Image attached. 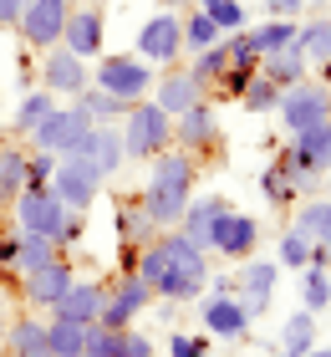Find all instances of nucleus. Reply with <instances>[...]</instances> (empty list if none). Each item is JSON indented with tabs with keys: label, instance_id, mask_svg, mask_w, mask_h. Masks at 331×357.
Wrapping results in <instances>:
<instances>
[{
	"label": "nucleus",
	"instance_id": "obj_1",
	"mask_svg": "<svg viewBox=\"0 0 331 357\" xmlns=\"http://www.w3.org/2000/svg\"><path fill=\"white\" fill-rule=\"evenodd\" d=\"M199 189V158L184 149H163L148 158V184L138 189V204L158 220V230H174Z\"/></svg>",
	"mask_w": 331,
	"mask_h": 357
},
{
	"label": "nucleus",
	"instance_id": "obj_2",
	"mask_svg": "<svg viewBox=\"0 0 331 357\" xmlns=\"http://www.w3.org/2000/svg\"><path fill=\"white\" fill-rule=\"evenodd\" d=\"M209 255L189 245L178 230H163L158 235V275H153V296L169 301V306H189L209 291Z\"/></svg>",
	"mask_w": 331,
	"mask_h": 357
},
{
	"label": "nucleus",
	"instance_id": "obj_3",
	"mask_svg": "<svg viewBox=\"0 0 331 357\" xmlns=\"http://www.w3.org/2000/svg\"><path fill=\"white\" fill-rule=\"evenodd\" d=\"M153 82H158V67L153 61H143L138 52H102L92 67V87L112 92L118 102H143V97H153Z\"/></svg>",
	"mask_w": 331,
	"mask_h": 357
},
{
	"label": "nucleus",
	"instance_id": "obj_4",
	"mask_svg": "<svg viewBox=\"0 0 331 357\" xmlns=\"http://www.w3.org/2000/svg\"><path fill=\"white\" fill-rule=\"evenodd\" d=\"M92 118H87V107L72 102V107H52L46 118L26 133L31 149H46V153H56V158H72V153H87V143H92Z\"/></svg>",
	"mask_w": 331,
	"mask_h": 357
},
{
	"label": "nucleus",
	"instance_id": "obj_5",
	"mask_svg": "<svg viewBox=\"0 0 331 357\" xmlns=\"http://www.w3.org/2000/svg\"><path fill=\"white\" fill-rule=\"evenodd\" d=\"M123 149H128V158H153V153H163V149H174V112H163L153 97H143V102H132L128 112H123Z\"/></svg>",
	"mask_w": 331,
	"mask_h": 357
},
{
	"label": "nucleus",
	"instance_id": "obj_6",
	"mask_svg": "<svg viewBox=\"0 0 331 357\" xmlns=\"http://www.w3.org/2000/svg\"><path fill=\"white\" fill-rule=\"evenodd\" d=\"M280 128H286V138L306 133V128H316L331 118V87L321 77H301L295 87H280Z\"/></svg>",
	"mask_w": 331,
	"mask_h": 357
},
{
	"label": "nucleus",
	"instance_id": "obj_7",
	"mask_svg": "<svg viewBox=\"0 0 331 357\" xmlns=\"http://www.w3.org/2000/svg\"><path fill=\"white\" fill-rule=\"evenodd\" d=\"M143 61L153 67H178L184 61V10H158L138 26V46H132Z\"/></svg>",
	"mask_w": 331,
	"mask_h": 357
},
{
	"label": "nucleus",
	"instance_id": "obj_8",
	"mask_svg": "<svg viewBox=\"0 0 331 357\" xmlns=\"http://www.w3.org/2000/svg\"><path fill=\"white\" fill-rule=\"evenodd\" d=\"M52 189L66 209H77V215H87L97 204V194L107 189V178L97 174V164L87 153H72V158H56V174H52Z\"/></svg>",
	"mask_w": 331,
	"mask_h": 357
},
{
	"label": "nucleus",
	"instance_id": "obj_9",
	"mask_svg": "<svg viewBox=\"0 0 331 357\" xmlns=\"http://www.w3.org/2000/svg\"><path fill=\"white\" fill-rule=\"evenodd\" d=\"M15 230H26V235H61V225H66V209L61 199H56V189L52 184H26L21 194H15Z\"/></svg>",
	"mask_w": 331,
	"mask_h": 357
},
{
	"label": "nucleus",
	"instance_id": "obj_10",
	"mask_svg": "<svg viewBox=\"0 0 331 357\" xmlns=\"http://www.w3.org/2000/svg\"><path fill=\"white\" fill-rule=\"evenodd\" d=\"M72 10H77V0H26L15 31H21V41L41 56V52H52V46H61V31L72 21Z\"/></svg>",
	"mask_w": 331,
	"mask_h": 357
},
{
	"label": "nucleus",
	"instance_id": "obj_11",
	"mask_svg": "<svg viewBox=\"0 0 331 357\" xmlns=\"http://www.w3.org/2000/svg\"><path fill=\"white\" fill-rule=\"evenodd\" d=\"M153 286L143 281L138 271H118V281H107V306H102V327H132L148 306H153Z\"/></svg>",
	"mask_w": 331,
	"mask_h": 357
},
{
	"label": "nucleus",
	"instance_id": "obj_12",
	"mask_svg": "<svg viewBox=\"0 0 331 357\" xmlns=\"http://www.w3.org/2000/svg\"><path fill=\"white\" fill-rule=\"evenodd\" d=\"M199 321H204V332L220 337V342H245V337H250V327H255L250 306H245L235 291H229V296H214V291H204V296H199Z\"/></svg>",
	"mask_w": 331,
	"mask_h": 357
},
{
	"label": "nucleus",
	"instance_id": "obj_13",
	"mask_svg": "<svg viewBox=\"0 0 331 357\" xmlns=\"http://www.w3.org/2000/svg\"><path fill=\"white\" fill-rule=\"evenodd\" d=\"M41 87L52 97H82L92 87V67L82 61L72 46H52V52H41Z\"/></svg>",
	"mask_w": 331,
	"mask_h": 357
},
{
	"label": "nucleus",
	"instance_id": "obj_14",
	"mask_svg": "<svg viewBox=\"0 0 331 357\" xmlns=\"http://www.w3.org/2000/svg\"><path fill=\"white\" fill-rule=\"evenodd\" d=\"M255 245H260V220L229 204L224 215H220V225H214L209 255H224V261H235V266H240V261H250V255H255Z\"/></svg>",
	"mask_w": 331,
	"mask_h": 357
},
{
	"label": "nucleus",
	"instance_id": "obj_15",
	"mask_svg": "<svg viewBox=\"0 0 331 357\" xmlns=\"http://www.w3.org/2000/svg\"><path fill=\"white\" fill-rule=\"evenodd\" d=\"M220 138H224V128H220V112H214V102L204 97V102H194L184 107L174 118V149H184V153H209V149H220Z\"/></svg>",
	"mask_w": 331,
	"mask_h": 357
},
{
	"label": "nucleus",
	"instance_id": "obj_16",
	"mask_svg": "<svg viewBox=\"0 0 331 357\" xmlns=\"http://www.w3.org/2000/svg\"><path fill=\"white\" fill-rule=\"evenodd\" d=\"M77 281V271H72V255H56L52 266H41V271H31L21 275V296L31 312H52V306L66 296V286Z\"/></svg>",
	"mask_w": 331,
	"mask_h": 357
},
{
	"label": "nucleus",
	"instance_id": "obj_17",
	"mask_svg": "<svg viewBox=\"0 0 331 357\" xmlns=\"http://www.w3.org/2000/svg\"><path fill=\"white\" fill-rule=\"evenodd\" d=\"M275 286H280V261H240V271H235V296L250 306V317L270 312Z\"/></svg>",
	"mask_w": 331,
	"mask_h": 357
},
{
	"label": "nucleus",
	"instance_id": "obj_18",
	"mask_svg": "<svg viewBox=\"0 0 331 357\" xmlns=\"http://www.w3.org/2000/svg\"><path fill=\"white\" fill-rule=\"evenodd\" d=\"M61 46H72L82 61L102 56V46H107V15H102V6H77L72 21H66V31H61Z\"/></svg>",
	"mask_w": 331,
	"mask_h": 357
},
{
	"label": "nucleus",
	"instance_id": "obj_19",
	"mask_svg": "<svg viewBox=\"0 0 331 357\" xmlns=\"http://www.w3.org/2000/svg\"><path fill=\"white\" fill-rule=\"evenodd\" d=\"M209 97V87L194 77V67H158V82H153V102L163 107V112H184V107H194V102H204Z\"/></svg>",
	"mask_w": 331,
	"mask_h": 357
},
{
	"label": "nucleus",
	"instance_id": "obj_20",
	"mask_svg": "<svg viewBox=\"0 0 331 357\" xmlns=\"http://www.w3.org/2000/svg\"><path fill=\"white\" fill-rule=\"evenodd\" d=\"M224 209H229V199H224V194H194V199H189V209H184V220H178L174 230L184 235L189 245H199V250L209 255L214 225H220V215H224Z\"/></svg>",
	"mask_w": 331,
	"mask_h": 357
},
{
	"label": "nucleus",
	"instance_id": "obj_21",
	"mask_svg": "<svg viewBox=\"0 0 331 357\" xmlns=\"http://www.w3.org/2000/svg\"><path fill=\"white\" fill-rule=\"evenodd\" d=\"M102 306H107V281H72L66 296L46 317H66L77 327H92V321H102Z\"/></svg>",
	"mask_w": 331,
	"mask_h": 357
},
{
	"label": "nucleus",
	"instance_id": "obj_22",
	"mask_svg": "<svg viewBox=\"0 0 331 357\" xmlns=\"http://www.w3.org/2000/svg\"><path fill=\"white\" fill-rule=\"evenodd\" d=\"M112 235H118V245L143 250L148 240H158L163 230H158V220L138 204V194H132V199H118V204H112Z\"/></svg>",
	"mask_w": 331,
	"mask_h": 357
},
{
	"label": "nucleus",
	"instance_id": "obj_23",
	"mask_svg": "<svg viewBox=\"0 0 331 357\" xmlns=\"http://www.w3.org/2000/svg\"><path fill=\"white\" fill-rule=\"evenodd\" d=\"M87 158L97 164V174H102L107 184H112V178L123 174V164H128L123 128H118V123H97V128H92V143H87Z\"/></svg>",
	"mask_w": 331,
	"mask_h": 357
},
{
	"label": "nucleus",
	"instance_id": "obj_24",
	"mask_svg": "<svg viewBox=\"0 0 331 357\" xmlns=\"http://www.w3.org/2000/svg\"><path fill=\"white\" fill-rule=\"evenodd\" d=\"M286 153L301 158L306 169H316L326 178L331 174V118L316 123V128H306V133H295V138H286Z\"/></svg>",
	"mask_w": 331,
	"mask_h": 357
},
{
	"label": "nucleus",
	"instance_id": "obj_25",
	"mask_svg": "<svg viewBox=\"0 0 331 357\" xmlns=\"http://www.w3.org/2000/svg\"><path fill=\"white\" fill-rule=\"evenodd\" d=\"M295 230L311 235V245H316L326 255V266H331V199L326 194H311V199L295 204Z\"/></svg>",
	"mask_w": 331,
	"mask_h": 357
},
{
	"label": "nucleus",
	"instance_id": "obj_26",
	"mask_svg": "<svg viewBox=\"0 0 331 357\" xmlns=\"http://www.w3.org/2000/svg\"><path fill=\"white\" fill-rule=\"evenodd\" d=\"M6 357H31V352H46V317L41 312H15L10 327H6Z\"/></svg>",
	"mask_w": 331,
	"mask_h": 357
},
{
	"label": "nucleus",
	"instance_id": "obj_27",
	"mask_svg": "<svg viewBox=\"0 0 331 357\" xmlns=\"http://www.w3.org/2000/svg\"><path fill=\"white\" fill-rule=\"evenodd\" d=\"M295 31H301V21H291V15H265L260 26H245V41H250L255 56H270V52L295 46Z\"/></svg>",
	"mask_w": 331,
	"mask_h": 357
},
{
	"label": "nucleus",
	"instance_id": "obj_28",
	"mask_svg": "<svg viewBox=\"0 0 331 357\" xmlns=\"http://www.w3.org/2000/svg\"><path fill=\"white\" fill-rule=\"evenodd\" d=\"M316 342H321V317L316 312H306V306H301V312H291L286 321H280V337H275L280 352L301 357L306 347H316Z\"/></svg>",
	"mask_w": 331,
	"mask_h": 357
},
{
	"label": "nucleus",
	"instance_id": "obj_29",
	"mask_svg": "<svg viewBox=\"0 0 331 357\" xmlns=\"http://www.w3.org/2000/svg\"><path fill=\"white\" fill-rule=\"evenodd\" d=\"M56 255H66L52 235H26V230H15V281L31 271H41V266H52Z\"/></svg>",
	"mask_w": 331,
	"mask_h": 357
},
{
	"label": "nucleus",
	"instance_id": "obj_30",
	"mask_svg": "<svg viewBox=\"0 0 331 357\" xmlns=\"http://www.w3.org/2000/svg\"><path fill=\"white\" fill-rule=\"evenodd\" d=\"M260 72L270 77L275 87H295L301 77H311V61L301 46H286V52H270V56H260Z\"/></svg>",
	"mask_w": 331,
	"mask_h": 357
},
{
	"label": "nucleus",
	"instance_id": "obj_31",
	"mask_svg": "<svg viewBox=\"0 0 331 357\" xmlns=\"http://www.w3.org/2000/svg\"><path fill=\"white\" fill-rule=\"evenodd\" d=\"M295 46L306 52L311 72H316V67H331V15H311V21H301Z\"/></svg>",
	"mask_w": 331,
	"mask_h": 357
},
{
	"label": "nucleus",
	"instance_id": "obj_32",
	"mask_svg": "<svg viewBox=\"0 0 331 357\" xmlns=\"http://www.w3.org/2000/svg\"><path fill=\"white\" fill-rule=\"evenodd\" d=\"M82 342H87V327L66 317H46V357H82Z\"/></svg>",
	"mask_w": 331,
	"mask_h": 357
},
{
	"label": "nucleus",
	"instance_id": "obj_33",
	"mask_svg": "<svg viewBox=\"0 0 331 357\" xmlns=\"http://www.w3.org/2000/svg\"><path fill=\"white\" fill-rule=\"evenodd\" d=\"M52 107H56V97L46 92V87H26V92H21V102H15V112H10V128L26 138V133H31V128H36Z\"/></svg>",
	"mask_w": 331,
	"mask_h": 357
},
{
	"label": "nucleus",
	"instance_id": "obj_34",
	"mask_svg": "<svg viewBox=\"0 0 331 357\" xmlns=\"http://www.w3.org/2000/svg\"><path fill=\"white\" fill-rule=\"evenodd\" d=\"M189 67H194V77H199L204 87H220V77L229 72V36H220L214 46H204V52H194Z\"/></svg>",
	"mask_w": 331,
	"mask_h": 357
},
{
	"label": "nucleus",
	"instance_id": "obj_35",
	"mask_svg": "<svg viewBox=\"0 0 331 357\" xmlns=\"http://www.w3.org/2000/svg\"><path fill=\"white\" fill-rule=\"evenodd\" d=\"M301 306L306 312H331V266H306L301 271Z\"/></svg>",
	"mask_w": 331,
	"mask_h": 357
},
{
	"label": "nucleus",
	"instance_id": "obj_36",
	"mask_svg": "<svg viewBox=\"0 0 331 357\" xmlns=\"http://www.w3.org/2000/svg\"><path fill=\"white\" fill-rule=\"evenodd\" d=\"M26 189V149H0V209Z\"/></svg>",
	"mask_w": 331,
	"mask_h": 357
},
{
	"label": "nucleus",
	"instance_id": "obj_37",
	"mask_svg": "<svg viewBox=\"0 0 331 357\" xmlns=\"http://www.w3.org/2000/svg\"><path fill=\"white\" fill-rule=\"evenodd\" d=\"M220 36H224V31L214 26V21H209V15L199 10V6H194V10H184V56L204 52V46H214Z\"/></svg>",
	"mask_w": 331,
	"mask_h": 357
},
{
	"label": "nucleus",
	"instance_id": "obj_38",
	"mask_svg": "<svg viewBox=\"0 0 331 357\" xmlns=\"http://www.w3.org/2000/svg\"><path fill=\"white\" fill-rule=\"evenodd\" d=\"M311 250H316V245H311V235H301V230L291 225V230H280L275 261L286 266V271H306V266H311Z\"/></svg>",
	"mask_w": 331,
	"mask_h": 357
},
{
	"label": "nucleus",
	"instance_id": "obj_39",
	"mask_svg": "<svg viewBox=\"0 0 331 357\" xmlns=\"http://www.w3.org/2000/svg\"><path fill=\"white\" fill-rule=\"evenodd\" d=\"M72 102L87 107V118H92V123H123V112H128V102H118V97L102 92V87H87L82 97H72Z\"/></svg>",
	"mask_w": 331,
	"mask_h": 357
},
{
	"label": "nucleus",
	"instance_id": "obj_40",
	"mask_svg": "<svg viewBox=\"0 0 331 357\" xmlns=\"http://www.w3.org/2000/svg\"><path fill=\"white\" fill-rule=\"evenodd\" d=\"M260 199L270 204V209H280V204H291L295 199V189H291V174H286V164H265V174H260Z\"/></svg>",
	"mask_w": 331,
	"mask_h": 357
},
{
	"label": "nucleus",
	"instance_id": "obj_41",
	"mask_svg": "<svg viewBox=\"0 0 331 357\" xmlns=\"http://www.w3.org/2000/svg\"><path fill=\"white\" fill-rule=\"evenodd\" d=\"M240 107H245V112H275V107H280V87H275L270 77L260 72L255 82L240 92Z\"/></svg>",
	"mask_w": 331,
	"mask_h": 357
},
{
	"label": "nucleus",
	"instance_id": "obj_42",
	"mask_svg": "<svg viewBox=\"0 0 331 357\" xmlns=\"http://www.w3.org/2000/svg\"><path fill=\"white\" fill-rule=\"evenodd\" d=\"M118 352H123V332L92 321V327H87V342H82V357H118Z\"/></svg>",
	"mask_w": 331,
	"mask_h": 357
},
{
	"label": "nucleus",
	"instance_id": "obj_43",
	"mask_svg": "<svg viewBox=\"0 0 331 357\" xmlns=\"http://www.w3.org/2000/svg\"><path fill=\"white\" fill-rule=\"evenodd\" d=\"M280 164H286V174H291V189H295V199H311V194H316L321 174H316V169H306L301 158H291V153H286V143H280Z\"/></svg>",
	"mask_w": 331,
	"mask_h": 357
},
{
	"label": "nucleus",
	"instance_id": "obj_44",
	"mask_svg": "<svg viewBox=\"0 0 331 357\" xmlns=\"http://www.w3.org/2000/svg\"><path fill=\"white\" fill-rule=\"evenodd\" d=\"M52 174H56V153L26 143V184H52Z\"/></svg>",
	"mask_w": 331,
	"mask_h": 357
},
{
	"label": "nucleus",
	"instance_id": "obj_45",
	"mask_svg": "<svg viewBox=\"0 0 331 357\" xmlns=\"http://www.w3.org/2000/svg\"><path fill=\"white\" fill-rule=\"evenodd\" d=\"M169 357H209V337H199V332H174V337H169Z\"/></svg>",
	"mask_w": 331,
	"mask_h": 357
},
{
	"label": "nucleus",
	"instance_id": "obj_46",
	"mask_svg": "<svg viewBox=\"0 0 331 357\" xmlns=\"http://www.w3.org/2000/svg\"><path fill=\"white\" fill-rule=\"evenodd\" d=\"M118 357H158V342L138 327H123V352Z\"/></svg>",
	"mask_w": 331,
	"mask_h": 357
},
{
	"label": "nucleus",
	"instance_id": "obj_47",
	"mask_svg": "<svg viewBox=\"0 0 331 357\" xmlns=\"http://www.w3.org/2000/svg\"><path fill=\"white\" fill-rule=\"evenodd\" d=\"M0 281H15V230H0Z\"/></svg>",
	"mask_w": 331,
	"mask_h": 357
},
{
	"label": "nucleus",
	"instance_id": "obj_48",
	"mask_svg": "<svg viewBox=\"0 0 331 357\" xmlns=\"http://www.w3.org/2000/svg\"><path fill=\"white\" fill-rule=\"evenodd\" d=\"M306 6H311V0H265V10H270V15H291V21H301Z\"/></svg>",
	"mask_w": 331,
	"mask_h": 357
},
{
	"label": "nucleus",
	"instance_id": "obj_49",
	"mask_svg": "<svg viewBox=\"0 0 331 357\" xmlns=\"http://www.w3.org/2000/svg\"><path fill=\"white\" fill-rule=\"evenodd\" d=\"M21 10H26V0H0V31L21 26Z\"/></svg>",
	"mask_w": 331,
	"mask_h": 357
},
{
	"label": "nucleus",
	"instance_id": "obj_50",
	"mask_svg": "<svg viewBox=\"0 0 331 357\" xmlns=\"http://www.w3.org/2000/svg\"><path fill=\"white\" fill-rule=\"evenodd\" d=\"M209 291L214 296H229L235 291V271H209Z\"/></svg>",
	"mask_w": 331,
	"mask_h": 357
},
{
	"label": "nucleus",
	"instance_id": "obj_51",
	"mask_svg": "<svg viewBox=\"0 0 331 357\" xmlns=\"http://www.w3.org/2000/svg\"><path fill=\"white\" fill-rule=\"evenodd\" d=\"M6 327H10V312H6V281H0V347H6Z\"/></svg>",
	"mask_w": 331,
	"mask_h": 357
},
{
	"label": "nucleus",
	"instance_id": "obj_52",
	"mask_svg": "<svg viewBox=\"0 0 331 357\" xmlns=\"http://www.w3.org/2000/svg\"><path fill=\"white\" fill-rule=\"evenodd\" d=\"M158 10H194V0H158Z\"/></svg>",
	"mask_w": 331,
	"mask_h": 357
},
{
	"label": "nucleus",
	"instance_id": "obj_53",
	"mask_svg": "<svg viewBox=\"0 0 331 357\" xmlns=\"http://www.w3.org/2000/svg\"><path fill=\"white\" fill-rule=\"evenodd\" d=\"M301 357H331V347H326V342H316V347H306Z\"/></svg>",
	"mask_w": 331,
	"mask_h": 357
},
{
	"label": "nucleus",
	"instance_id": "obj_54",
	"mask_svg": "<svg viewBox=\"0 0 331 357\" xmlns=\"http://www.w3.org/2000/svg\"><path fill=\"white\" fill-rule=\"evenodd\" d=\"M77 6H102V0H77Z\"/></svg>",
	"mask_w": 331,
	"mask_h": 357
},
{
	"label": "nucleus",
	"instance_id": "obj_55",
	"mask_svg": "<svg viewBox=\"0 0 331 357\" xmlns=\"http://www.w3.org/2000/svg\"><path fill=\"white\" fill-rule=\"evenodd\" d=\"M275 357H291V352H280V347H275Z\"/></svg>",
	"mask_w": 331,
	"mask_h": 357
},
{
	"label": "nucleus",
	"instance_id": "obj_56",
	"mask_svg": "<svg viewBox=\"0 0 331 357\" xmlns=\"http://www.w3.org/2000/svg\"><path fill=\"white\" fill-rule=\"evenodd\" d=\"M31 357H46V352H31Z\"/></svg>",
	"mask_w": 331,
	"mask_h": 357
}]
</instances>
